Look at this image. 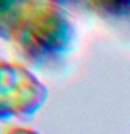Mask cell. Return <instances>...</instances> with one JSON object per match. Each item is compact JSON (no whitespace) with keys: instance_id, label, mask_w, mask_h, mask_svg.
Masks as SVG:
<instances>
[{"instance_id":"6da1fadb","label":"cell","mask_w":130,"mask_h":134,"mask_svg":"<svg viewBox=\"0 0 130 134\" xmlns=\"http://www.w3.org/2000/svg\"><path fill=\"white\" fill-rule=\"evenodd\" d=\"M74 38L66 10L48 0H35L21 14L8 42L28 64L52 67L69 56Z\"/></svg>"},{"instance_id":"7a4b0ae2","label":"cell","mask_w":130,"mask_h":134,"mask_svg":"<svg viewBox=\"0 0 130 134\" xmlns=\"http://www.w3.org/2000/svg\"><path fill=\"white\" fill-rule=\"evenodd\" d=\"M48 96V87L24 63L0 57V120L28 119Z\"/></svg>"},{"instance_id":"3957f363","label":"cell","mask_w":130,"mask_h":134,"mask_svg":"<svg viewBox=\"0 0 130 134\" xmlns=\"http://www.w3.org/2000/svg\"><path fill=\"white\" fill-rule=\"evenodd\" d=\"M35 0H0V39L8 41L21 14Z\"/></svg>"},{"instance_id":"277c9868","label":"cell","mask_w":130,"mask_h":134,"mask_svg":"<svg viewBox=\"0 0 130 134\" xmlns=\"http://www.w3.org/2000/svg\"><path fill=\"white\" fill-rule=\"evenodd\" d=\"M90 10L109 18H130V0H91Z\"/></svg>"},{"instance_id":"5b68a950","label":"cell","mask_w":130,"mask_h":134,"mask_svg":"<svg viewBox=\"0 0 130 134\" xmlns=\"http://www.w3.org/2000/svg\"><path fill=\"white\" fill-rule=\"evenodd\" d=\"M48 2L62 7L63 10H78V8H90L91 0H48Z\"/></svg>"},{"instance_id":"8992f818","label":"cell","mask_w":130,"mask_h":134,"mask_svg":"<svg viewBox=\"0 0 130 134\" xmlns=\"http://www.w3.org/2000/svg\"><path fill=\"white\" fill-rule=\"evenodd\" d=\"M2 134H39L36 130H34L27 126H18V124H11L4 130Z\"/></svg>"}]
</instances>
